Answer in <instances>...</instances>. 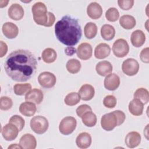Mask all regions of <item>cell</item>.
<instances>
[{
    "instance_id": "1",
    "label": "cell",
    "mask_w": 149,
    "mask_h": 149,
    "mask_svg": "<svg viewBox=\"0 0 149 149\" xmlns=\"http://www.w3.org/2000/svg\"><path fill=\"white\" fill-rule=\"evenodd\" d=\"M37 61L34 55L28 50L17 49L12 52L4 62L7 75L13 80L26 81L35 73Z\"/></svg>"
},
{
    "instance_id": "2",
    "label": "cell",
    "mask_w": 149,
    "mask_h": 149,
    "mask_svg": "<svg viewBox=\"0 0 149 149\" xmlns=\"http://www.w3.org/2000/svg\"><path fill=\"white\" fill-rule=\"evenodd\" d=\"M55 34L63 44L72 47L81 37V29L78 20L69 15L63 16L55 25Z\"/></svg>"
},
{
    "instance_id": "3",
    "label": "cell",
    "mask_w": 149,
    "mask_h": 149,
    "mask_svg": "<svg viewBox=\"0 0 149 149\" xmlns=\"http://www.w3.org/2000/svg\"><path fill=\"white\" fill-rule=\"evenodd\" d=\"M31 11L34 21L37 24L51 27L55 21V15L51 12H47V6L41 2L35 3L31 8Z\"/></svg>"
},
{
    "instance_id": "4",
    "label": "cell",
    "mask_w": 149,
    "mask_h": 149,
    "mask_svg": "<svg viewBox=\"0 0 149 149\" xmlns=\"http://www.w3.org/2000/svg\"><path fill=\"white\" fill-rule=\"evenodd\" d=\"M31 130L38 134H42L46 132L49 126V123L46 118L43 116H34L30 120Z\"/></svg>"
},
{
    "instance_id": "5",
    "label": "cell",
    "mask_w": 149,
    "mask_h": 149,
    "mask_svg": "<svg viewBox=\"0 0 149 149\" xmlns=\"http://www.w3.org/2000/svg\"><path fill=\"white\" fill-rule=\"evenodd\" d=\"M77 125L76 119L72 116H66L62 119L59 125V130L63 135H69L73 132Z\"/></svg>"
},
{
    "instance_id": "6",
    "label": "cell",
    "mask_w": 149,
    "mask_h": 149,
    "mask_svg": "<svg viewBox=\"0 0 149 149\" xmlns=\"http://www.w3.org/2000/svg\"><path fill=\"white\" fill-rule=\"evenodd\" d=\"M113 54L118 58L125 56L129 51V46L127 42L123 38L116 40L112 46Z\"/></svg>"
},
{
    "instance_id": "7",
    "label": "cell",
    "mask_w": 149,
    "mask_h": 149,
    "mask_svg": "<svg viewBox=\"0 0 149 149\" xmlns=\"http://www.w3.org/2000/svg\"><path fill=\"white\" fill-rule=\"evenodd\" d=\"M122 70L123 72L127 76H134L139 72V62L133 58L126 59L122 63Z\"/></svg>"
},
{
    "instance_id": "8",
    "label": "cell",
    "mask_w": 149,
    "mask_h": 149,
    "mask_svg": "<svg viewBox=\"0 0 149 149\" xmlns=\"http://www.w3.org/2000/svg\"><path fill=\"white\" fill-rule=\"evenodd\" d=\"M101 125L106 131H111L118 126V119L115 114L112 112L104 115L101 119Z\"/></svg>"
},
{
    "instance_id": "9",
    "label": "cell",
    "mask_w": 149,
    "mask_h": 149,
    "mask_svg": "<svg viewBox=\"0 0 149 149\" xmlns=\"http://www.w3.org/2000/svg\"><path fill=\"white\" fill-rule=\"evenodd\" d=\"M38 81L42 87L49 88L55 86L56 81V78L51 72H43L38 75Z\"/></svg>"
},
{
    "instance_id": "10",
    "label": "cell",
    "mask_w": 149,
    "mask_h": 149,
    "mask_svg": "<svg viewBox=\"0 0 149 149\" xmlns=\"http://www.w3.org/2000/svg\"><path fill=\"white\" fill-rule=\"evenodd\" d=\"M19 132V130L17 126L9 123L2 127L1 133L5 140L6 141H12L17 137Z\"/></svg>"
},
{
    "instance_id": "11",
    "label": "cell",
    "mask_w": 149,
    "mask_h": 149,
    "mask_svg": "<svg viewBox=\"0 0 149 149\" xmlns=\"http://www.w3.org/2000/svg\"><path fill=\"white\" fill-rule=\"evenodd\" d=\"M77 56L80 59L87 60L90 59L93 54V48L91 45L87 42L80 44L76 49Z\"/></svg>"
},
{
    "instance_id": "12",
    "label": "cell",
    "mask_w": 149,
    "mask_h": 149,
    "mask_svg": "<svg viewBox=\"0 0 149 149\" xmlns=\"http://www.w3.org/2000/svg\"><path fill=\"white\" fill-rule=\"evenodd\" d=\"M120 85V78L115 73H110L104 79V87L109 91L116 90Z\"/></svg>"
},
{
    "instance_id": "13",
    "label": "cell",
    "mask_w": 149,
    "mask_h": 149,
    "mask_svg": "<svg viewBox=\"0 0 149 149\" xmlns=\"http://www.w3.org/2000/svg\"><path fill=\"white\" fill-rule=\"evenodd\" d=\"M2 30L3 35L8 38H16L19 33L17 26L12 22H6L2 25Z\"/></svg>"
},
{
    "instance_id": "14",
    "label": "cell",
    "mask_w": 149,
    "mask_h": 149,
    "mask_svg": "<svg viewBox=\"0 0 149 149\" xmlns=\"http://www.w3.org/2000/svg\"><path fill=\"white\" fill-rule=\"evenodd\" d=\"M9 17L14 20H21L24 13L23 7L18 3H13L8 9V11Z\"/></svg>"
},
{
    "instance_id": "15",
    "label": "cell",
    "mask_w": 149,
    "mask_h": 149,
    "mask_svg": "<svg viewBox=\"0 0 149 149\" xmlns=\"http://www.w3.org/2000/svg\"><path fill=\"white\" fill-rule=\"evenodd\" d=\"M19 144L23 149H34L37 146V141L34 136L26 133L21 137Z\"/></svg>"
},
{
    "instance_id": "16",
    "label": "cell",
    "mask_w": 149,
    "mask_h": 149,
    "mask_svg": "<svg viewBox=\"0 0 149 149\" xmlns=\"http://www.w3.org/2000/svg\"><path fill=\"white\" fill-rule=\"evenodd\" d=\"M44 95L42 91L38 88L30 90L25 95V100L36 104H40L43 100Z\"/></svg>"
},
{
    "instance_id": "17",
    "label": "cell",
    "mask_w": 149,
    "mask_h": 149,
    "mask_svg": "<svg viewBox=\"0 0 149 149\" xmlns=\"http://www.w3.org/2000/svg\"><path fill=\"white\" fill-rule=\"evenodd\" d=\"M141 136L137 132H130L127 134L125 137V142L126 145L130 148L137 147L141 141Z\"/></svg>"
},
{
    "instance_id": "18",
    "label": "cell",
    "mask_w": 149,
    "mask_h": 149,
    "mask_svg": "<svg viewBox=\"0 0 149 149\" xmlns=\"http://www.w3.org/2000/svg\"><path fill=\"white\" fill-rule=\"evenodd\" d=\"M87 15L92 19H98L102 14V9L101 5L96 2L90 3L87 8Z\"/></svg>"
},
{
    "instance_id": "19",
    "label": "cell",
    "mask_w": 149,
    "mask_h": 149,
    "mask_svg": "<svg viewBox=\"0 0 149 149\" xmlns=\"http://www.w3.org/2000/svg\"><path fill=\"white\" fill-rule=\"evenodd\" d=\"M78 93L82 100L89 101L94 97L95 90L93 86L88 84H85L80 87Z\"/></svg>"
},
{
    "instance_id": "20",
    "label": "cell",
    "mask_w": 149,
    "mask_h": 149,
    "mask_svg": "<svg viewBox=\"0 0 149 149\" xmlns=\"http://www.w3.org/2000/svg\"><path fill=\"white\" fill-rule=\"evenodd\" d=\"M111 52L109 45L106 43H100L96 46L94 49V56L98 59L108 57Z\"/></svg>"
},
{
    "instance_id": "21",
    "label": "cell",
    "mask_w": 149,
    "mask_h": 149,
    "mask_svg": "<svg viewBox=\"0 0 149 149\" xmlns=\"http://www.w3.org/2000/svg\"><path fill=\"white\" fill-rule=\"evenodd\" d=\"M129 112L134 116H140L143 114L144 104L139 99L134 98L129 104Z\"/></svg>"
},
{
    "instance_id": "22",
    "label": "cell",
    "mask_w": 149,
    "mask_h": 149,
    "mask_svg": "<svg viewBox=\"0 0 149 149\" xmlns=\"http://www.w3.org/2000/svg\"><path fill=\"white\" fill-rule=\"evenodd\" d=\"M130 40L134 47L136 48L141 47L146 41V35L143 31L136 30L132 33Z\"/></svg>"
},
{
    "instance_id": "23",
    "label": "cell",
    "mask_w": 149,
    "mask_h": 149,
    "mask_svg": "<svg viewBox=\"0 0 149 149\" xmlns=\"http://www.w3.org/2000/svg\"><path fill=\"white\" fill-rule=\"evenodd\" d=\"M76 144L80 148H87L91 144V137L87 132L80 133L76 139Z\"/></svg>"
},
{
    "instance_id": "24",
    "label": "cell",
    "mask_w": 149,
    "mask_h": 149,
    "mask_svg": "<svg viewBox=\"0 0 149 149\" xmlns=\"http://www.w3.org/2000/svg\"><path fill=\"white\" fill-rule=\"evenodd\" d=\"M112 65L107 61L99 62L95 66V70L98 74L101 76H106L112 71Z\"/></svg>"
},
{
    "instance_id": "25",
    "label": "cell",
    "mask_w": 149,
    "mask_h": 149,
    "mask_svg": "<svg viewBox=\"0 0 149 149\" xmlns=\"http://www.w3.org/2000/svg\"><path fill=\"white\" fill-rule=\"evenodd\" d=\"M37 111V108L33 102L26 101L22 103L19 107L20 112L26 116H33Z\"/></svg>"
},
{
    "instance_id": "26",
    "label": "cell",
    "mask_w": 149,
    "mask_h": 149,
    "mask_svg": "<svg viewBox=\"0 0 149 149\" xmlns=\"http://www.w3.org/2000/svg\"><path fill=\"white\" fill-rule=\"evenodd\" d=\"M119 24L123 29L130 30L136 26V21L133 16L129 15H124L119 19Z\"/></svg>"
},
{
    "instance_id": "27",
    "label": "cell",
    "mask_w": 149,
    "mask_h": 149,
    "mask_svg": "<svg viewBox=\"0 0 149 149\" xmlns=\"http://www.w3.org/2000/svg\"><path fill=\"white\" fill-rule=\"evenodd\" d=\"M101 37L107 41L112 40L115 35V30L114 27L110 24H104L101 28Z\"/></svg>"
},
{
    "instance_id": "28",
    "label": "cell",
    "mask_w": 149,
    "mask_h": 149,
    "mask_svg": "<svg viewBox=\"0 0 149 149\" xmlns=\"http://www.w3.org/2000/svg\"><path fill=\"white\" fill-rule=\"evenodd\" d=\"M41 56L44 62L47 63H51L56 60L57 54L54 49L51 48H47L42 51Z\"/></svg>"
},
{
    "instance_id": "29",
    "label": "cell",
    "mask_w": 149,
    "mask_h": 149,
    "mask_svg": "<svg viewBox=\"0 0 149 149\" xmlns=\"http://www.w3.org/2000/svg\"><path fill=\"white\" fill-rule=\"evenodd\" d=\"M83 123L87 127H93L97 123V116L91 111L86 112L81 117Z\"/></svg>"
},
{
    "instance_id": "30",
    "label": "cell",
    "mask_w": 149,
    "mask_h": 149,
    "mask_svg": "<svg viewBox=\"0 0 149 149\" xmlns=\"http://www.w3.org/2000/svg\"><path fill=\"white\" fill-rule=\"evenodd\" d=\"M85 37L88 39H92L95 37L97 33V25L93 22L87 23L84 28Z\"/></svg>"
},
{
    "instance_id": "31",
    "label": "cell",
    "mask_w": 149,
    "mask_h": 149,
    "mask_svg": "<svg viewBox=\"0 0 149 149\" xmlns=\"http://www.w3.org/2000/svg\"><path fill=\"white\" fill-rule=\"evenodd\" d=\"M134 98H137L140 100L144 104H147L149 101L148 91L144 88L141 87L137 88L133 95Z\"/></svg>"
},
{
    "instance_id": "32",
    "label": "cell",
    "mask_w": 149,
    "mask_h": 149,
    "mask_svg": "<svg viewBox=\"0 0 149 149\" xmlns=\"http://www.w3.org/2000/svg\"><path fill=\"white\" fill-rule=\"evenodd\" d=\"M67 70L72 74L78 73L81 68V63L76 59H69L66 65Z\"/></svg>"
},
{
    "instance_id": "33",
    "label": "cell",
    "mask_w": 149,
    "mask_h": 149,
    "mask_svg": "<svg viewBox=\"0 0 149 149\" xmlns=\"http://www.w3.org/2000/svg\"><path fill=\"white\" fill-rule=\"evenodd\" d=\"M31 88V85L30 83L16 84L13 86V91L16 95H23L27 94Z\"/></svg>"
},
{
    "instance_id": "34",
    "label": "cell",
    "mask_w": 149,
    "mask_h": 149,
    "mask_svg": "<svg viewBox=\"0 0 149 149\" xmlns=\"http://www.w3.org/2000/svg\"><path fill=\"white\" fill-rule=\"evenodd\" d=\"M80 97L79 93L72 92L69 93L65 98V103L69 106H73L77 104L80 101Z\"/></svg>"
},
{
    "instance_id": "35",
    "label": "cell",
    "mask_w": 149,
    "mask_h": 149,
    "mask_svg": "<svg viewBox=\"0 0 149 149\" xmlns=\"http://www.w3.org/2000/svg\"><path fill=\"white\" fill-rule=\"evenodd\" d=\"M105 17L109 22H115L119 17L118 10L113 7L109 8L105 12Z\"/></svg>"
},
{
    "instance_id": "36",
    "label": "cell",
    "mask_w": 149,
    "mask_h": 149,
    "mask_svg": "<svg viewBox=\"0 0 149 149\" xmlns=\"http://www.w3.org/2000/svg\"><path fill=\"white\" fill-rule=\"evenodd\" d=\"M9 123H12L17 126L19 131H21L23 129L25 125V121L24 119L22 116L17 115H14L11 116Z\"/></svg>"
},
{
    "instance_id": "37",
    "label": "cell",
    "mask_w": 149,
    "mask_h": 149,
    "mask_svg": "<svg viewBox=\"0 0 149 149\" xmlns=\"http://www.w3.org/2000/svg\"><path fill=\"white\" fill-rule=\"evenodd\" d=\"M13 105V102L10 98L3 96L1 97L0 99V108L3 111L9 110L12 108Z\"/></svg>"
},
{
    "instance_id": "38",
    "label": "cell",
    "mask_w": 149,
    "mask_h": 149,
    "mask_svg": "<svg viewBox=\"0 0 149 149\" xmlns=\"http://www.w3.org/2000/svg\"><path fill=\"white\" fill-rule=\"evenodd\" d=\"M116 98L112 95H108L105 97L103 100L104 105L108 108H113L116 105Z\"/></svg>"
},
{
    "instance_id": "39",
    "label": "cell",
    "mask_w": 149,
    "mask_h": 149,
    "mask_svg": "<svg viewBox=\"0 0 149 149\" xmlns=\"http://www.w3.org/2000/svg\"><path fill=\"white\" fill-rule=\"evenodd\" d=\"M134 1L133 0H118V3L119 6L125 10L130 9L133 5Z\"/></svg>"
},
{
    "instance_id": "40",
    "label": "cell",
    "mask_w": 149,
    "mask_h": 149,
    "mask_svg": "<svg viewBox=\"0 0 149 149\" xmlns=\"http://www.w3.org/2000/svg\"><path fill=\"white\" fill-rule=\"evenodd\" d=\"M91 108L87 104H83L78 107L76 109V113L78 116L81 118L83 115L88 111H91Z\"/></svg>"
},
{
    "instance_id": "41",
    "label": "cell",
    "mask_w": 149,
    "mask_h": 149,
    "mask_svg": "<svg viewBox=\"0 0 149 149\" xmlns=\"http://www.w3.org/2000/svg\"><path fill=\"white\" fill-rule=\"evenodd\" d=\"M149 48L146 47L142 49L140 54V58L141 61L146 63H149V56H148Z\"/></svg>"
},
{
    "instance_id": "42",
    "label": "cell",
    "mask_w": 149,
    "mask_h": 149,
    "mask_svg": "<svg viewBox=\"0 0 149 149\" xmlns=\"http://www.w3.org/2000/svg\"><path fill=\"white\" fill-rule=\"evenodd\" d=\"M113 112L115 114V115L117 117L118 119V126H120V125H122L126 118V116L125 113L120 110H116L113 111Z\"/></svg>"
},
{
    "instance_id": "43",
    "label": "cell",
    "mask_w": 149,
    "mask_h": 149,
    "mask_svg": "<svg viewBox=\"0 0 149 149\" xmlns=\"http://www.w3.org/2000/svg\"><path fill=\"white\" fill-rule=\"evenodd\" d=\"M0 57H3L6 55L8 51V47L5 42H3L2 41H0Z\"/></svg>"
},
{
    "instance_id": "44",
    "label": "cell",
    "mask_w": 149,
    "mask_h": 149,
    "mask_svg": "<svg viewBox=\"0 0 149 149\" xmlns=\"http://www.w3.org/2000/svg\"><path fill=\"white\" fill-rule=\"evenodd\" d=\"M65 54L68 56H72L76 52V49L73 47H68L65 49Z\"/></svg>"
},
{
    "instance_id": "45",
    "label": "cell",
    "mask_w": 149,
    "mask_h": 149,
    "mask_svg": "<svg viewBox=\"0 0 149 149\" xmlns=\"http://www.w3.org/2000/svg\"><path fill=\"white\" fill-rule=\"evenodd\" d=\"M8 148V149H9V148H22V147H21V146L20 144L19 145L17 144H12L10 146H9Z\"/></svg>"
}]
</instances>
